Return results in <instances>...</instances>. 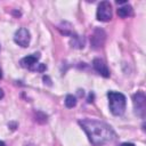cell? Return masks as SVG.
<instances>
[{
	"instance_id": "cell-1",
	"label": "cell",
	"mask_w": 146,
	"mask_h": 146,
	"mask_svg": "<svg viewBox=\"0 0 146 146\" xmlns=\"http://www.w3.org/2000/svg\"><path fill=\"white\" fill-rule=\"evenodd\" d=\"M79 124L86 131L90 143L95 146H100L115 139V132L105 122L92 119H84L80 120Z\"/></svg>"
},
{
	"instance_id": "cell-2",
	"label": "cell",
	"mask_w": 146,
	"mask_h": 146,
	"mask_svg": "<svg viewBox=\"0 0 146 146\" xmlns=\"http://www.w3.org/2000/svg\"><path fill=\"white\" fill-rule=\"evenodd\" d=\"M108 102H110V110L114 115H122L125 110L127 99L125 96L121 92L116 91H108L107 94Z\"/></svg>"
},
{
	"instance_id": "cell-3",
	"label": "cell",
	"mask_w": 146,
	"mask_h": 146,
	"mask_svg": "<svg viewBox=\"0 0 146 146\" xmlns=\"http://www.w3.org/2000/svg\"><path fill=\"white\" fill-rule=\"evenodd\" d=\"M39 58H40L39 54H32V55L26 56L23 59H21V65L23 67L32 70V71H40V72H42L43 70H46V66L38 63Z\"/></svg>"
},
{
	"instance_id": "cell-4",
	"label": "cell",
	"mask_w": 146,
	"mask_h": 146,
	"mask_svg": "<svg viewBox=\"0 0 146 146\" xmlns=\"http://www.w3.org/2000/svg\"><path fill=\"white\" fill-rule=\"evenodd\" d=\"M132 103H133L135 113L138 116L144 117L145 116V111H146V97H145V94L143 91H138L137 94H135L132 96Z\"/></svg>"
},
{
	"instance_id": "cell-5",
	"label": "cell",
	"mask_w": 146,
	"mask_h": 146,
	"mask_svg": "<svg viewBox=\"0 0 146 146\" xmlns=\"http://www.w3.org/2000/svg\"><path fill=\"white\" fill-rule=\"evenodd\" d=\"M112 18V7L108 1H102L97 8V19L108 22Z\"/></svg>"
},
{
	"instance_id": "cell-6",
	"label": "cell",
	"mask_w": 146,
	"mask_h": 146,
	"mask_svg": "<svg viewBox=\"0 0 146 146\" xmlns=\"http://www.w3.org/2000/svg\"><path fill=\"white\" fill-rule=\"evenodd\" d=\"M14 40H15V42H16L18 46L25 48V47L29 46L30 40H31L30 32H29L25 27H21L18 31H16L15 36H14Z\"/></svg>"
},
{
	"instance_id": "cell-7",
	"label": "cell",
	"mask_w": 146,
	"mask_h": 146,
	"mask_svg": "<svg viewBox=\"0 0 146 146\" xmlns=\"http://www.w3.org/2000/svg\"><path fill=\"white\" fill-rule=\"evenodd\" d=\"M104 41H105V33H104V31L100 30V29H96L94 34H92V36H91V44H92V47L94 48H99V47L103 46Z\"/></svg>"
},
{
	"instance_id": "cell-8",
	"label": "cell",
	"mask_w": 146,
	"mask_h": 146,
	"mask_svg": "<svg viewBox=\"0 0 146 146\" xmlns=\"http://www.w3.org/2000/svg\"><path fill=\"white\" fill-rule=\"evenodd\" d=\"M92 66L104 78H108L110 76V71L107 68V65L104 63V60H102L100 58H95L92 62Z\"/></svg>"
},
{
	"instance_id": "cell-9",
	"label": "cell",
	"mask_w": 146,
	"mask_h": 146,
	"mask_svg": "<svg viewBox=\"0 0 146 146\" xmlns=\"http://www.w3.org/2000/svg\"><path fill=\"white\" fill-rule=\"evenodd\" d=\"M117 15L121 18H125V17L131 16L132 15V7L128 3H123V6L117 8Z\"/></svg>"
},
{
	"instance_id": "cell-10",
	"label": "cell",
	"mask_w": 146,
	"mask_h": 146,
	"mask_svg": "<svg viewBox=\"0 0 146 146\" xmlns=\"http://www.w3.org/2000/svg\"><path fill=\"white\" fill-rule=\"evenodd\" d=\"M65 105H66V107H68V108L74 107V106L76 105V99H75V97L72 96V95H67L66 98H65Z\"/></svg>"
},
{
	"instance_id": "cell-11",
	"label": "cell",
	"mask_w": 146,
	"mask_h": 146,
	"mask_svg": "<svg viewBox=\"0 0 146 146\" xmlns=\"http://www.w3.org/2000/svg\"><path fill=\"white\" fill-rule=\"evenodd\" d=\"M120 146H135L132 143H123V144H121Z\"/></svg>"
},
{
	"instance_id": "cell-12",
	"label": "cell",
	"mask_w": 146,
	"mask_h": 146,
	"mask_svg": "<svg viewBox=\"0 0 146 146\" xmlns=\"http://www.w3.org/2000/svg\"><path fill=\"white\" fill-rule=\"evenodd\" d=\"M2 97H3V91H2V89L0 88V99H1Z\"/></svg>"
},
{
	"instance_id": "cell-13",
	"label": "cell",
	"mask_w": 146,
	"mask_h": 146,
	"mask_svg": "<svg viewBox=\"0 0 146 146\" xmlns=\"http://www.w3.org/2000/svg\"><path fill=\"white\" fill-rule=\"evenodd\" d=\"M0 146H6V144H5L3 141H1V140H0Z\"/></svg>"
},
{
	"instance_id": "cell-14",
	"label": "cell",
	"mask_w": 146,
	"mask_h": 146,
	"mask_svg": "<svg viewBox=\"0 0 146 146\" xmlns=\"http://www.w3.org/2000/svg\"><path fill=\"white\" fill-rule=\"evenodd\" d=\"M2 78V73H1V70H0V79Z\"/></svg>"
}]
</instances>
